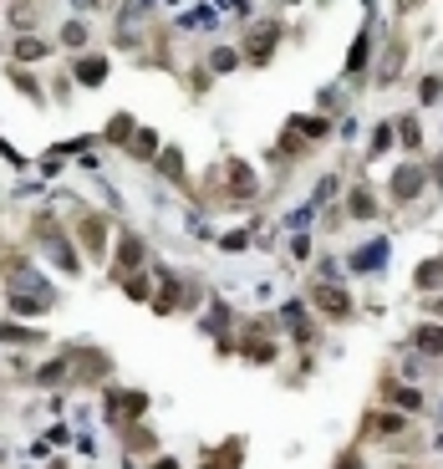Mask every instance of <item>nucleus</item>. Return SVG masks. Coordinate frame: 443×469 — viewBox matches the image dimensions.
Here are the masks:
<instances>
[{"mask_svg": "<svg viewBox=\"0 0 443 469\" xmlns=\"http://www.w3.org/2000/svg\"><path fill=\"white\" fill-rule=\"evenodd\" d=\"M158 469H174V464H158Z\"/></svg>", "mask_w": 443, "mask_h": 469, "instance_id": "7", "label": "nucleus"}, {"mask_svg": "<svg viewBox=\"0 0 443 469\" xmlns=\"http://www.w3.org/2000/svg\"><path fill=\"white\" fill-rule=\"evenodd\" d=\"M61 41H67V46H82V41H87V26H76V21H72V26H67V36H61Z\"/></svg>", "mask_w": 443, "mask_h": 469, "instance_id": "4", "label": "nucleus"}, {"mask_svg": "<svg viewBox=\"0 0 443 469\" xmlns=\"http://www.w3.org/2000/svg\"><path fill=\"white\" fill-rule=\"evenodd\" d=\"M133 133V123H127V117H112V128H107V138H127Z\"/></svg>", "mask_w": 443, "mask_h": 469, "instance_id": "5", "label": "nucleus"}, {"mask_svg": "<svg viewBox=\"0 0 443 469\" xmlns=\"http://www.w3.org/2000/svg\"><path fill=\"white\" fill-rule=\"evenodd\" d=\"M316 306H327V311H347V296H336V291H316Z\"/></svg>", "mask_w": 443, "mask_h": 469, "instance_id": "1", "label": "nucleus"}, {"mask_svg": "<svg viewBox=\"0 0 443 469\" xmlns=\"http://www.w3.org/2000/svg\"><path fill=\"white\" fill-rule=\"evenodd\" d=\"M82 82H87V87L102 82V61H97V57H92V61H82Z\"/></svg>", "mask_w": 443, "mask_h": 469, "instance_id": "2", "label": "nucleus"}, {"mask_svg": "<svg viewBox=\"0 0 443 469\" xmlns=\"http://www.w3.org/2000/svg\"><path fill=\"white\" fill-rule=\"evenodd\" d=\"M418 347H428V352H438V347H443V332H433V327H428V332H418Z\"/></svg>", "mask_w": 443, "mask_h": 469, "instance_id": "3", "label": "nucleus"}, {"mask_svg": "<svg viewBox=\"0 0 443 469\" xmlns=\"http://www.w3.org/2000/svg\"><path fill=\"white\" fill-rule=\"evenodd\" d=\"M342 469H357V459H351V454H347V459H342Z\"/></svg>", "mask_w": 443, "mask_h": 469, "instance_id": "6", "label": "nucleus"}]
</instances>
